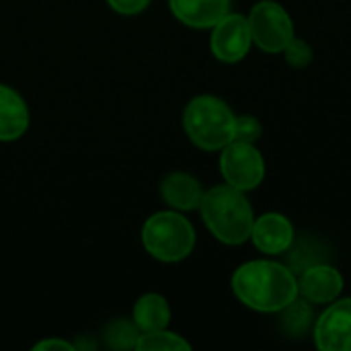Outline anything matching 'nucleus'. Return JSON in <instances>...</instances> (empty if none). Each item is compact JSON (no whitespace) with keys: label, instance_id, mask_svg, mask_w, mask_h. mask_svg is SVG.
Listing matches in <instances>:
<instances>
[{"label":"nucleus","instance_id":"f257e3e1","mask_svg":"<svg viewBox=\"0 0 351 351\" xmlns=\"http://www.w3.org/2000/svg\"><path fill=\"white\" fill-rule=\"evenodd\" d=\"M234 296L259 313H280L298 298L294 271L276 261H249L232 276Z\"/></svg>","mask_w":351,"mask_h":351},{"label":"nucleus","instance_id":"f03ea898","mask_svg":"<svg viewBox=\"0 0 351 351\" xmlns=\"http://www.w3.org/2000/svg\"><path fill=\"white\" fill-rule=\"evenodd\" d=\"M199 214L208 230L224 245H243L255 224L253 208L245 191L224 183L204 193Z\"/></svg>","mask_w":351,"mask_h":351},{"label":"nucleus","instance_id":"7ed1b4c3","mask_svg":"<svg viewBox=\"0 0 351 351\" xmlns=\"http://www.w3.org/2000/svg\"><path fill=\"white\" fill-rule=\"evenodd\" d=\"M237 115L230 107L212 95L191 99L183 111V130L202 150H222L234 140Z\"/></svg>","mask_w":351,"mask_h":351},{"label":"nucleus","instance_id":"20e7f679","mask_svg":"<svg viewBox=\"0 0 351 351\" xmlns=\"http://www.w3.org/2000/svg\"><path fill=\"white\" fill-rule=\"evenodd\" d=\"M140 239L144 251L162 263L183 261L195 247L193 224L177 210L156 212L146 218Z\"/></svg>","mask_w":351,"mask_h":351},{"label":"nucleus","instance_id":"39448f33","mask_svg":"<svg viewBox=\"0 0 351 351\" xmlns=\"http://www.w3.org/2000/svg\"><path fill=\"white\" fill-rule=\"evenodd\" d=\"M247 23L253 43L267 53L284 51L286 45L294 39L292 16L282 4L274 0L257 2L249 12Z\"/></svg>","mask_w":351,"mask_h":351},{"label":"nucleus","instance_id":"423d86ee","mask_svg":"<svg viewBox=\"0 0 351 351\" xmlns=\"http://www.w3.org/2000/svg\"><path fill=\"white\" fill-rule=\"evenodd\" d=\"M220 171L228 185L241 191H251L261 185L265 175V162L255 144L232 140L228 146L222 148Z\"/></svg>","mask_w":351,"mask_h":351},{"label":"nucleus","instance_id":"0eeeda50","mask_svg":"<svg viewBox=\"0 0 351 351\" xmlns=\"http://www.w3.org/2000/svg\"><path fill=\"white\" fill-rule=\"evenodd\" d=\"M251 31L247 16L228 12L224 14L214 27H212V37H210V49L216 60L234 64L241 62L249 49H251Z\"/></svg>","mask_w":351,"mask_h":351},{"label":"nucleus","instance_id":"6e6552de","mask_svg":"<svg viewBox=\"0 0 351 351\" xmlns=\"http://www.w3.org/2000/svg\"><path fill=\"white\" fill-rule=\"evenodd\" d=\"M315 343L323 351H351V298L333 300L317 319Z\"/></svg>","mask_w":351,"mask_h":351},{"label":"nucleus","instance_id":"1a4fd4ad","mask_svg":"<svg viewBox=\"0 0 351 351\" xmlns=\"http://www.w3.org/2000/svg\"><path fill=\"white\" fill-rule=\"evenodd\" d=\"M341 290H343L341 274L325 263L306 267L298 280V294L313 304H329L337 300Z\"/></svg>","mask_w":351,"mask_h":351},{"label":"nucleus","instance_id":"9d476101","mask_svg":"<svg viewBox=\"0 0 351 351\" xmlns=\"http://www.w3.org/2000/svg\"><path fill=\"white\" fill-rule=\"evenodd\" d=\"M251 241L265 255H282L294 243V226L282 214H263L253 224Z\"/></svg>","mask_w":351,"mask_h":351},{"label":"nucleus","instance_id":"9b49d317","mask_svg":"<svg viewBox=\"0 0 351 351\" xmlns=\"http://www.w3.org/2000/svg\"><path fill=\"white\" fill-rule=\"evenodd\" d=\"M175 19L191 29H212L230 10V0H169Z\"/></svg>","mask_w":351,"mask_h":351},{"label":"nucleus","instance_id":"f8f14e48","mask_svg":"<svg viewBox=\"0 0 351 351\" xmlns=\"http://www.w3.org/2000/svg\"><path fill=\"white\" fill-rule=\"evenodd\" d=\"M204 189L202 183L189 175V173H171L162 179L160 183V197L162 202L177 210V212H191V210H199L202 197H204Z\"/></svg>","mask_w":351,"mask_h":351},{"label":"nucleus","instance_id":"ddd939ff","mask_svg":"<svg viewBox=\"0 0 351 351\" xmlns=\"http://www.w3.org/2000/svg\"><path fill=\"white\" fill-rule=\"evenodd\" d=\"M29 107L8 84H0V142H14L29 130Z\"/></svg>","mask_w":351,"mask_h":351},{"label":"nucleus","instance_id":"4468645a","mask_svg":"<svg viewBox=\"0 0 351 351\" xmlns=\"http://www.w3.org/2000/svg\"><path fill=\"white\" fill-rule=\"evenodd\" d=\"M132 321L136 323L140 333L167 329L171 323V306H169L167 298L156 292L142 294L134 304Z\"/></svg>","mask_w":351,"mask_h":351},{"label":"nucleus","instance_id":"2eb2a0df","mask_svg":"<svg viewBox=\"0 0 351 351\" xmlns=\"http://www.w3.org/2000/svg\"><path fill=\"white\" fill-rule=\"evenodd\" d=\"M103 339L109 350H136V343L140 339V329L132 319H115L105 327Z\"/></svg>","mask_w":351,"mask_h":351},{"label":"nucleus","instance_id":"dca6fc26","mask_svg":"<svg viewBox=\"0 0 351 351\" xmlns=\"http://www.w3.org/2000/svg\"><path fill=\"white\" fill-rule=\"evenodd\" d=\"M138 351H189L191 343L185 341L181 335L160 329V331H148L140 333V339L136 343Z\"/></svg>","mask_w":351,"mask_h":351},{"label":"nucleus","instance_id":"f3484780","mask_svg":"<svg viewBox=\"0 0 351 351\" xmlns=\"http://www.w3.org/2000/svg\"><path fill=\"white\" fill-rule=\"evenodd\" d=\"M280 313H282V325H284V329L288 333H292L294 337L302 335L311 327V323H313V311L308 306V300L304 302V300H298L296 298L294 302H290Z\"/></svg>","mask_w":351,"mask_h":351},{"label":"nucleus","instance_id":"a211bd4d","mask_svg":"<svg viewBox=\"0 0 351 351\" xmlns=\"http://www.w3.org/2000/svg\"><path fill=\"white\" fill-rule=\"evenodd\" d=\"M284 58L290 66L294 68H306L313 62V49L304 39H292L286 49H284Z\"/></svg>","mask_w":351,"mask_h":351},{"label":"nucleus","instance_id":"6ab92c4d","mask_svg":"<svg viewBox=\"0 0 351 351\" xmlns=\"http://www.w3.org/2000/svg\"><path fill=\"white\" fill-rule=\"evenodd\" d=\"M261 123L253 115H239L237 117V128H234V140L239 142H249L255 144L261 138Z\"/></svg>","mask_w":351,"mask_h":351},{"label":"nucleus","instance_id":"aec40b11","mask_svg":"<svg viewBox=\"0 0 351 351\" xmlns=\"http://www.w3.org/2000/svg\"><path fill=\"white\" fill-rule=\"evenodd\" d=\"M107 4L111 6V10L132 16V14H140L142 10H146L150 0H107Z\"/></svg>","mask_w":351,"mask_h":351},{"label":"nucleus","instance_id":"412c9836","mask_svg":"<svg viewBox=\"0 0 351 351\" xmlns=\"http://www.w3.org/2000/svg\"><path fill=\"white\" fill-rule=\"evenodd\" d=\"M33 350L37 351H76L74 343L66 341V339H58V337H51V339H43L39 343L33 346Z\"/></svg>","mask_w":351,"mask_h":351}]
</instances>
